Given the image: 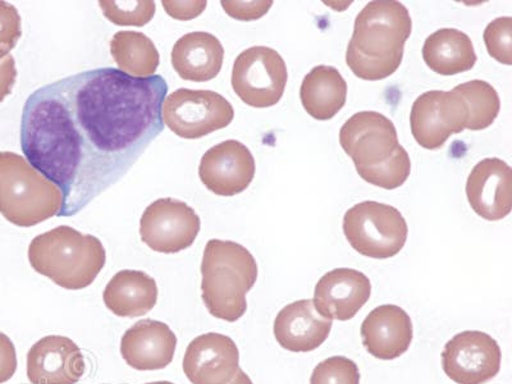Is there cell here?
I'll return each mask as SVG.
<instances>
[{
  "label": "cell",
  "mask_w": 512,
  "mask_h": 384,
  "mask_svg": "<svg viewBox=\"0 0 512 384\" xmlns=\"http://www.w3.org/2000/svg\"><path fill=\"white\" fill-rule=\"evenodd\" d=\"M168 84L117 68L76 73L35 90L21 118L27 162L63 194L73 217L127 175L164 130Z\"/></svg>",
  "instance_id": "6da1fadb"
},
{
  "label": "cell",
  "mask_w": 512,
  "mask_h": 384,
  "mask_svg": "<svg viewBox=\"0 0 512 384\" xmlns=\"http://www.w3.org/2000/svg\"><path fill=\"white\" fill-rule=\"evenodd\" d=\"M413 30L408 8L393 0H374L356 17L346 63L361 80L387 79L399 70Z\"/></svg>",
  "instance_id": "7a4b0ae2"
},
{
  "label": "cell",
  "mask_w": 512,
  "mask_h": 384,
  "mask_svg": "<svg viewBox=\"0 0 512 384\" xmlns=\"http://www.w3.org/2000/svg\"><path fill=\"white\" fill-rule=\"evenodd\" d=\"M340 144L368 184L395 190L408 181L409 154L399 143L395 125L383 114H354L341 127Z\"/></svg>",
  "instance_id": "3957f363"
},
{
  "label": "cell",
  "mask_w": 512,
  "mask_h": 384,
  "mask_svg": "<svg viewBox=\"0 0 512 384\" xmlns=\"http://www.w3.org/2000/svg\"><path fill=\"white\" fill-rule=\"evenodd\" d=\"M201 297L209 313L235 323L248 310L246 295L258 280L253 254L233 241L210 240L201 262Z\"/></svg>",
  "instance_id": "277c9868"
},
{
  "label": "cell",
  "mask_w": 512,
  "mask_h": 384,
  "mask_svg": "<svg viewBox=\"0 0 512 384\" xmlns=\"http://www.w3.org/2000/svg\"><path fill=\"white\" fill-rule=\"evenodd\" d=\"M29 260L41 276L66 290L77 291L96 280L104 268L107 254L98 237L59 226L31 241Z\"/></svg>",
  "instance_id": "5b68a950"
},
{
  "label": "cell",
  "mask_w": 512,
  "mask_h": 384,
  "mask_svg": "<svg viewBox=\"0 0 512 384\" xmlns=\"http://www.w3.org/2000/svg\"><path fill=\"white\" fill-rule=\"evenodd\" d=\"M61 189L21 155L0 152V213L18 227H34L58 216Z\"/></svg>",
  "instance_id": "8992f818"
},
{
  "label": "cell",
  "mask_w": 512,
  "mask_h": 384,
  "mask_svg": "<svg viewBox=\"0 0 512 384\" xmlns=\"http://www.w3.org/2000/svg\"><path fill=\"white\" fill-rule=\"evenodd\" d=\"M344 233L352 249L372 259H390L408 241L409 227L399 209L364 201L347 210Z\"/></svg>",
  "instance_id": "52a82bcc"
},
{
  "label": "cell",
  "mask_w": 512,
  "mask_h": 384,
  "mask_svg": "<svg viewBox=\"0 0 512 384\" xmlns=\"http://www.w3.org/2000/svg\"><path fill=\"white\" fill-rule=\"evenodd\" d=\"M162 117L173 134L195 140L230 126L235 111L216 91L178 89L164 99Z\"/></svg>",
  "instance_id": "ba28073f"
},
{
  "label": "cell",
  "mask_w": 512,
  "mask_h": 384,
  "mask_svg": "<svg viewBox=\"0 0 512 384\" xmlns=\"http://www.w3.org/2000/svg\"><path fill=\"white\" fill-rule=\"evenodd\" d=\"M288 80L285 59L268 47H251L236 58L232 88L245 104L271 108L280 103Z\"/></svg>",
  "instance_id": "9c48e42d"
},
{
  "label": "cell",
  "mask_w": 512,
  "mask_h": 384,
  "mask_svg": "<svg viewBox=\"0 0 512 384\" xmlns=\"http://www.w3.org/2000/svg\"><path fill=\"white\" fill-rule=\"evenodd\" d=\"M468 117V108L456 91H427L411 108V134L422 148L441 149L452 135L465 130Z\"/></svg>",
  "instance_id": "30bf717a"
},
{
  "label": "cell",
  "mask_w": 512,
  "mask_h": 384,
  "mask_svg": "<svg viewBox=\"0 0 512 384\" xmlns=\"http://www.w3.org/2000/svg\"><path fill=\"white\" fill-rule=\"evenodd\" d=\"M200 227L198 214L184 201L159 199L144 210L140 236L157 253L177 254L194 244Z\"/></svg>",
  "instance_id": "8fae6325"
},
{
  "label": "cell",
  "mask_w": 512,
  "mask_h": 384,
  "mask_svg": "<svg viewBox=\"0 0 512 384\" xmlns=\"http://www.w3.org/2000/svg\"><path fill=\"white\" fill-rule=\"evenodd\" d=\"M502 354L495 338L480 331H465L451 338L442 352V368L457 384H484L501 369Z\"/></svg>",
  "instance_id": "7c38bea8"
},
{
  "label": "cell",
  "mask_w": 512,
  "mask_h": 384,
  "mask_svg": "<svg viewBox=\"0 0 512 384\" xmlns=\"http://www.w3.org/2000/svg\"><path fill=\"white\" fill-rule=\"evenodd\" d=\"M182 367L192 384H231L242 370L239 347L231 337L205 333L187 346Z\"/></svg>",
  "instance_id": "4fadbf2b"
},
{
  "label": "cell",
  "mask_w": 512,
  "mask_h": 384,
  "mask_svg": "<svg viewBox=\"0 0 512 384\" xmlns=\"http://www.w3.org/2000/svg\"><path fill=\"white\" fill-rule=\"evenodd\" d=\"M199 176L213 194L230 198L244 192L253 182L255 159L240 141H223L203 155Z\"/></svg>",
  "instance_id": "5bb4252c"
},
{
  "label": "cell",
  "mask_w": 512,
  "mask_h": 384,
  "mask_svg": "<svg viewBox=\"0 0 512 384\" xmlns=\"http://www.w3.org/2000/svg\"><path fill=\"white\" fill-rule=\"evenodd\" d=\"M372 283L364 273L337 268L324 274L315 286L313 304L320 317L347 322L368 303Z\"/></svg>",
  "instance_id": "9a60e30c"
},
{
  "label": "cell",
  "mask_w": 512,
  "mask_h": 384,
  "mask_svg": "<svg viewBox=\"0 0 512 384\" xmlns=\"http://www.w3.org/2000/svg\"><path fill=\"white\" fill-rule=\"evenodd\" d=\"M26 369L31 384H76L86 365L80 347L71 338L47 336L31 347Z\"/></svg>",
  "instance_id": "2e32d148"
},
{
  "label": "cell",
  "mask_w": 512,
  "mask_h": 384,
  "mask_svg": "<svg viewBox=\"0 0 512 384\" xmlns=\"http://www.w3.org/2000/svg\"><path fill=\"white\" fill-rule=\"evenodd\" d=\"M470 207L486 221H502L512 210V169L505 160L486 158L466 182Z\"/></svg>",
  "instance_id": "e0dca14e"
},
{
  "label": "cell",
  "mask_w": 512,
  "mask_h": 384,
  "mask_svg": "<svg viewBox=\"0 0 512 384\" xmlns=\"http://www.w3.org/2000/svg\"><path fill=\"white\" fill-rule=\"evenodd\" d=\"M177 337L166 323L140 320L127 329L121 341V354L131 368L148 372L167 368L175 358Z\"/></svg>",
  "instance_id": "ac0fdd59"
},
{
  "label": "cell",
  "mask_w": 512,
  "mask_h": 384,
  "mask_svg": "<svg viewBox=\"0 0 512 384\" xmlns=\"http://www.w3.org/2000/svg\"><path fill=\"white\" fill-rule=\"evenodd\" d=\"M360 333L370 355L379 360H395L413 342V322L400 306L382 305L364 319Z\"/></svg>",
  "instance_id": "d6986e66"
},
{
  "label": "cell",
  "mask_w": 512,
  "mask_h": 384,
  "mask_svg": "<svg viewBox=\"0 0 512 384\" xmlns=\"http://www.w3.org/2000/svg\"><path fill=\"white\" fill-rule=\"evenodd\" d=\"M273 331L283 349L310 352L326 342L332 331V320L320 317L313 300H299L278 313Z\"/></svg>",
  "instance_id": "ffe728a7"
},
{
  "label": "cell",
  "mask_w": 512,
  "mask_h": 384,
  "mask_svg": "<svg viewBox=\"0 0 512 384\" xmlns=\"http://www.w3.org/2000/svg\"><path fill=\"white\" fill-rule=\"evenodd\" d=\"M224 49L209 32L195 31L177 40L172 50V66L182 80L207 82L222 70Z\"/></svg>",
  "instance_id": "44dd1931"
},
{
  "label": "cell",
  "mask_w": 512,
  "mask_h": 384,
  "mask_svg": "<svg viewBox=\"0 0 512 384\" xmlns=\"http://www.w3.org/2000/svg\"><path fill=\"white\" fill-rule=\"evenodd\" d=\"M103 300L105 306L117 317H141L157 304V282L145 272L126 269L114 274L105 287Z\"/></svg>",
  "instance_id": "7402d4cb"
},
{
  "label": "cell",
  "mask_w": 512,
  "mask_h": 384,
  "mask_svg": "<svg viewBox=\"0 0 512 384\" xmlns=\"http://www.w3.org/2000/svg\"><path fill=\"white\" fill-rule=\"evenodd\" d=\"M423 58L432 71L454 76L473 70L477 63L472 39L456 29H441L425 40Z\"/></svg>",
  "instance_id": "603a6c76"
},
{
  "label": "cell",
  "mask_w": 512,
  "mask_h": 384,
  "mask_svg": "<svg viewBox=\"0 0 512 384\" xmlns=\"http://www.w3.org/2000/svg\"><path fill=\"white\" fill-rule=\"evenodd\" d=\"M300 99L305 111L314 120H332L346 104V81L335 67H314L304 77Z\"/></svg>",
  "instance_id": "cb8c5ba5"
},
{
  "label": "cell",
  "mask_w": 512,
  "mask_h": 384,
  "mask_svg": "<svg viewBox=\"0 0 512 384\" xmlns=\"http://www.w3.org/2000/svg\"><path fill=\"white\" fill-rule=\"evenodd\" d=\"M111 53L118 70L136 79L155 76L159 67L158 49L143 32H117L111 41Z\"/></svg>",
  "instance_id": "d4e9b609"
},
{
  "label": "cell",
  "mask_w": 512,
  "mask_h": 384,
  "mask_svg": "<svg viewBox=\"0 0 512 384\" xmlns=\"http://www.w3.org/2000/svg\"><path fill=\"white\" fill-rule=\"evenodd\" d=\"M468 108L466 127L472 131L486 130L496 121L501 109L500 96L491 84L482 80L464 82L454 89Z\"/></svg>",
  "instance_id": "484cf974"
},
{
  "label": "cell",
  "mask_w": 512,
  "mask_h": 384,
  "mask_svg": "<svg viewBox=\"0 0 512 384\" xmlns=\"http://www.w3.org/2000/svg\"><path fill=\"white\" fill-rule=\"evenodd\" d=\"M99 6L105 18L118 26L143 27L148 25L155 15L153 0H135V2L100 0Z\"/></svg>",
  "instance_id": "4316f807"
},
{
  "label": "cell",
  "mask_w": 512,
  "mask_h": 384,
  "mask_svg": "<svg viewBox=\"0 0 512 384\" xmlns=\"http://www.w3.org/2000/svg\"><path fill=\"white\" fill-rule=\"evenodd\" d=\"M310 384H360L358 365L345 356H332L315 367Z\"/></svg>",
  "instance_id": "83f0119b"
},
{
  "label": "cell",
  "mask_w": 512,
  "mask_h": 384,
  "mask_svg": "<svg viewBox=\"0 0 512 384\" xmlns=\"http://www.w3.org/2000/svg\"><path fill=\"white\" fill-rule=\"evenodd\" d=\"M489 56L497 62L512 64V18L500 17L488 24L483 35Z\"/></svg>",
  "instance_id": "f1b7e54d"
},
{
  "label": "cell",
  "mask_w": 512,
  "mask_h": 384,
  "mask_svg": "<svg viewBox=\"0 0 512 384\" xmlns=\"http://www.w3.org/2000/svg\"><path fill=\"white\" fill-rule=\"evenodd\" d=\"M21 36L20 13L12 4L0 0V59L9 56Z\"/></svg>",
  "instance_id": "f546056e"
},
{
  "label": "cell",
  "mask_w": 512,
  "mask_h": 384,
  "mask_svg": "<svg viewBox=\"0 0 512 384\" xmlns=\"http://www.w3.org/2000/svg\"><path fill=\"white\" fill-rule=\"evenodd\" d=\"M227 15L239 21H255L267 15L269 9L273 6L271 0H262V2H230L222 0L221 2Z\"/></svg>",
  "instance_id": "4dcf8cb0"
},
{
  "label": "cell",
  "mask_w": 512,
  "mask_h": 384,
  "mask_svg": "<svg viewBox=\"0 0 512 384\" xmlns=\"http://www.w3.org/2000/svg\"><path fill=\"white\" fill-rule=\"evenodd\" d=\"M17 352L11 338L0 332V384L15 376L17 370Z\"/></svg>",
  "instance_id": "1f68e13d"
},
{
  "label": "cell",
  "mask_w": 512,
  "mask_h": 384,
  "mask_svg": "<svg viewBox=\"0 0 512 384\" xmlns=\"http://www.w3.org/2000/svg\"><path fill=\"white\" fill-rule=\"evenodd\" d=\"M163 7L172 18L181 21H189L192 18L199 17L207 7V2H171V0H164Z\"/></svg>",
  "instance_id": "d6a6232c"
},
{
  "label": "cell",
  "mask_w": 512,
  "mask_h": 384,
  "mask_svg": "<svg viewBox=\"0 0 512 384\" xmlns=\"http://www.w3.org/2000/svg\"><path fill=\"white\" fill-rule=\"evenodd\" d=\"M16 79L17 70L15 58L7 56L6 58L0 59V103L4 102V99H6L8 95L12 94Z\"/></svg>",
  "instance_id": "836d02e7"
},
{
  "label": "cell",
  "mask_w": 512,
  "mask_h": 384,
  "mask_svg": "<svg viewBox=\"0 0 512 384\" xmlns=\"http://www.w3.org/2000/svg\"><path fill=\"white\" fill-rule=\"evenodd\" d=\"M231 384H254V383L251 382V379L248 376V374H246L244 372V370H241L239 376H237L235 381H233Z\"/></svg>",
  "instance_id": "e575fe53"
},
{
  "label": "cell",
  "mask_w": 512,
  "mask_h": 384,
  "mask_svg": "<svg viewBox=\"0 0 512 384\" xmlns=\"http://www.w3.org/2000/svg\"><path fill=\"white\" fill-rule=\"evenodd\" d=\"M145 384H175V383L168 382V381H160V382H152V383H145Z\"/></svg>",
  "instance_id": "d590c367"
}]
</instances>
